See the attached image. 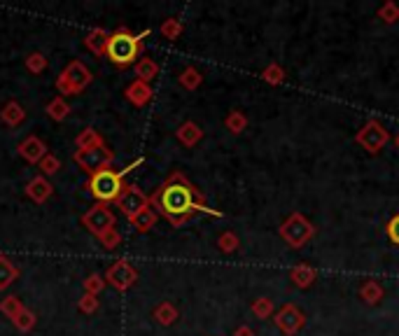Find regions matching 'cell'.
<instances>
[{"label":"cell","instance_id":"8fae6325","mask_svg":"<svg viewBox=\"0 0 399 336\" xmlns=\"http://www.w3.org/2000/svg\"><path fill=\"white\" fill-rule=\"evenodd\" d=\"M274 322H276V327L281 329L285 336H295L299 329L304 327L306 315L299 311L295 304H285V306H281L274 313Z\"/></svg>","mask_w":399,"mask_h":336},{"label":"cell","instance_id":"484cf974","mask_svg":"<svg viewBox=\"0 0 399 336\" xmlns=\"http://www.w3.org/2000/svg\"><path fill=\"white\" fill-rule=\"evenodd\" d=\"M360 297L362 301H367V304H378V301L383 299V287L376 283V280H367L362 287H360Z\"/></svg>","mask_w":399,"mask_h":336},{"label":"cell","instance_id":"e0dca14e","mask_svg":"<svg viewBox=\"0 0 399 336\" xmlns=\"http://www.w3.org/2000/svg\"><path fill=\"white\" fill-rule=\"evenodd\" d=\"M175 138L180 140L185 147H194L198 140L203 138V131H201V126L194 124V122H185V124L178 126Z\"/></svg>","mask_w":399,"mask_h":336},{"label":"cell","instance_id":"8d00e7d4","mask_svg":"<svg viewBox=\"0 0 399 336\" xmlns=\"http://www.w3.org/2000/svg\"><path fill=\"white\" fill-rule=\"evenodd\" d=\"M105 287V280H103V275H98V273H91L89 278L84 280V294H94V297H98V292H101Z\"/></svg>","mask_w":399,"mask_h":336},{"label":"cell","instance_id":"4dcf8cb0","mask_svg":"<svg viewBox=\"0 0 399 336\" xmlns=\"http://www.w3.org/2000/svg\"><path fill=\"white\" fill-rule=\"evenodd\" d=\"M238 245H241V240H238V236L234 231H224L222 236L217 238V247L222 252H234V250H238Z\"/></svg>","mask_w":399,"mask_h":336},{"label":"cell","instance_id":"83f0119b","mask_svg":"<svg viewBox=\"0 0 399 336\" xmlns=\"http://www.w3.org/2000/svg\"><path fill=\"white\" fill-rule=\"evenodd\" d=\"M252 313H255L259 320L274 318V313H276L274 301H271V299H266V297H259V299H255V304H252Z\"/></svg>","mask_w":399,"mask_h":336},{"label":"cell","instance_id":"f1b7e54d","mask_svg":"<svg viewBox=\"0 0 399 336\" xmlns=\"http://www.w3.org/2000/svg\"><path fill=\"white\" fill-rule=\"evenodd\" d=\"M24 308H26V306H24L17 297H5L3 301H0V313H5L10 320H15L17 315L24 311Z\"/></svg>","mask_w":399,"mask_h":336},{"label":"cell","instance_id":"2e32d148","mask_svg":"<svg viewBox=\"0 0 399 336\" xmlns=\"http://www.w3.org/2000/svg\"><path fill=\"white\" fill-rule=\"evenodd\" d=\"M0 119H3L5 124L10 126V129H17V126H22L26 122V110L22 103H17V100H10L8 105L0 110Z\"/></svg>","mask_w":399,"mask_h":336},{"label":"cell","instance_id":"1f68e13d","mask_svg":"<svg viewBox=\"0 0 399 336\" xmlns=\"http://www.w3.org/2000/svg\"><path fill=\"white\" fill-rule=\"evenodd\" d=\"M182 33V22L180 19H166V22L162 24V36L166 40H178Z\"/></svg>","mask_w":399,"mask_h":336},{"label":"cell","instance_id":"f35d334b","mask_svg":"<svg viewBox=\"0 0 399 336\" xmlns=\"http://www.w3.org/2000/svg\"><path fill=\"white\" fill-rule=\"evenodd\" d=\"M79 311L82 313H96L98 311V297H94V294H84L82 299H79Z\"/></svg>","mask_w":399,"mask_h":336},{"label":"cell","instance_id":"74e56055","mask_svg":"<svg viewBox=\"0 0 399 336\" xmlns=\"http://www.w3.org/2000/svg\"><path fill=\"white\" fill-rule=\"evenodd\" d=\"M98 240H101V243H103L105 250H117L119 243H122V234H119V231H117V227H115V229H110L108 234H105V236H101Z\"/></svg>","mask_w":399,"mask_h":336},{"label":"cell","instance_id":"5b68a950","mask_svg":"<svg viewBox=\"0 0 399 336\" xmlns=\"http://www.w3.org/2000/svg\"><path fill=\"white\" fill-rule=\"evenodd\" d=\"M91 84V72L82 61H70L56 77V91L61 96H75Z\"/></svg>","mask_w":399,"mask_h":336},{"label":"cell","instance_id":"7a4b0ae2","mask_svg":"<svg viewBox=\"0 0 399 336\" xmlns=\"http://www.w3.org/2000/svg\"><path fill=\"white\" fill-rule=\"evenodd\" d=\"M143 157H138L136 161H131L129 166L122 168V171H115V168H103V171L94 173V176H89V180H86V192L91 194V197L96 199V204H103V206H110L115 204V201L119 199V194L124 192V178L129 176V173L133 171V168H138L143 164Z\"/></svg>","mask_w":399,"mask_h":336},{"label":"cell","instance_id":"ba28073f","mask_svg":"<svg viewBox=\"0 0 399 336\" xmlns=\"http://www.w3.org/2000/svg\"><path fill=\"white\" fill-rule=\"evenodd\" d=\"M82 224H84L86 231H91L96 238H101L110 229H115L117 217H115V213H112L108 206L96 204V206H91V211H86L82 215Z\"/></svg>","mask_w":399,"mask_h":336},{"label":"cell","instance_id":"277c9868","mask_svg":"<svg viewBox=\"0 0 399 336\" xmlns=\"http://www.w3.org/2000/svg\"><path fill=\"white\" fill-rule=\"evenodd\" d=\"M278 234H281V238L290 247H304L315 236V224L308 217H304L302 213H295L283 222Z\"/></svg>","mask_w":399,"mask_h":336},{"label":"cell","instance_id":"52a82bcc","mask_svg":"<svg viewBox=\"0 0 399 336\" xmlns=\"http://www.w3.org/2000/svg\"><path fill=\"white\" fill-rule=\"evenodd\" d=\"M115 159V154L108 145H98V147H89V150H77L75 152V164L82 168L84 173L94 176V173L108 168Z\"/></svg>","mask_w":399,"mask_h":336},{"label":"cell","instance_id":"cb8c5ba5","mask_svg":"<svg viewBox=\"0 0 399 336\" xmlns=\"http://www.w3.org/2000/svg\"><path fill=\"white\" fill-rule=\"evenodd\" d=\"M77 143V150H89V147H98V145H105L101 133H98L96 129H84L79 136L75 138Z\"/></svg>","mask_w":399,"mask_h":336},{"label":"cell","instance_id":"d590c367","mask_svg":"<svg viewBox=\"0 0 399 336\" xmlns=\"http://www.w3.org/2000/svg\"><path fill=\"white\" fill-rule=\"evenodd\" d=\"M26 68L31 72H36V75H40V72L47 68V59H45L40 52H33V54H29V59H26Z\"/></svg>","mask_w":399,"mask_h":336},{"label":"cell","instance_id":"d4e9b609","mask_svg":"<svg viewBox=\"0 0 399 336\" xmlns=\"http://www.w3.org/2000/svg\"><path fill=\"white\" fill-rule=\"evenodd\" d=\"M178 79H180V84H182L187 91H194V89H198V86H201L203 75L194 68V66H189V68H185V70L180 72V77H178Z\"/></svg>","mask_w":399,"mask_h":336},{"label":"cell","instance_id":"4316f807","mask_svg":"<svg viewBox=\"0 0 399 336\" xmlns=\"http://www.w3.org/2000/svg\"><path fill=\"white\" fill-rule=\"evenodd\" d=\"M224 126L231 131V133H243L245 131V126H248V117L243 115L241 110H231L229 115H227V119H224Z\"/></svg>","mask_w":399,"mask_h":336},{"label":"cell","instance_id":"6da1fadb","mask_svg":"<svg viewBox=\"0 0 399 336\" xmlns=\"http://www.w3.org/2000/svg\"><path fill=\"white\" fill-rule=\"evenodd\" d=\"M150 206L155 208L159 215H164L173 227H182L185 222H189L191 215L196 213L222 217V213L205 204L203 194L198 192L182 173H173L166 183L159 185L157 192L150 197Z\"/></svg>","mask_w":399,"mask_h":336},{"label":"cell","instance_id":"30bf717a","mask_svg":"<svg viewBox=\"0 0 399 336\" xmlns=\"http://www.w3.org/2000/svg\"><path fill=\"white\" fill-rule=\"evenodd\" d=\"M136 280H138V271L126 259L115 261V264L105 271V283H110L119 292H126L129 287H133Z\"/></svg>","mask_w":399,"mask_h":336},{"label":"cell","instance_id":"b9f144b4","mask_svg":"<svg viewBox=\"0 0 399 336\" xmlns=\"http://www.w3.org/2000/svg\"><path fill=\"white\" fill-rule=\"evenodd\" d=\"M395 145H397V150H399V133H397V138H395Z\"/></svg>","mask_w":399,"mask_h":336},{"label":"cell","instance_id":"ac0fdd59","mask_svg":"<svg viewBox=\"0 0 399 336\" xmlns=\"http://www.w3.org/2000/svg\"><path fill=\"white\" fill-rule=\"evenodd\" d=\"M318 278V271L313 266H306V264H299L290 271V280L295 283L297 287H302V290H306V287H311L315 283Z\"/></svg>","mask_w":399,"mask_h":336},{"label":"cell","instance_id":"603a6c76","mask_svg":"<svg viewBox=\"0 0 399 336\" xmlns=\"http://www.w3.org/2000/svg\"><path fill=\"white\" fill-rule=\"evenodd\" d=\"M47 115L49 119H54V122H63V119L70 115V105L65 103L63 96H56L47 103Z\"/></svg>","mask_w":399,"mask_h":336},{"label":"cell","instance_id":"f546056e","mask_svg":"<svg viewBox=\"0 0 399 336\" xmlns=\"http://www.w3.org/2000/svg\"><path fill=\"white\" fill-rule=\"evenodd\" d=\"M12 322H15V327L19 329V332H31V329L36 327L38 318H36V313H33V311H29V308H24V311L19 313Z\"/></svg>","mask_w":399,"mask_h":336},{"label":"cell","instance_id":"d6a6232c","mask_svg":"<svg viewBox=\"0 0 399 336\" xmlns=\"http://www.w3.org/2000/svg\"><path fill=\"white\" fill-rule=\"evenodd\" d=\"M378 19H383L385 24H395V22H399V8L392 0H388L385 5H381L378 8Z\"/></svg>","mask_w":399,"mask_h":336},{"label":"cell","instance_id":"7c38bea8","mask_svg":"<svg viewBox=\"0 0 399 336\" xmlns=\"http://www.w3.org/2000/svg\"><path fill=\"white\" fill-rule=\"evenodd\" d=\"M19 154H22L29 164H40L49 152H47V145L42 143V138L29 136L26 140H22V145H19Z\"/></svg>","mask_w":399,"mask_h":336},{"label":"cell","instance_id":"e575fe53","mask_svg":"<svg viewBox=\"0 0 399 336\" xmlns=\"http://www.w3.org/2000/svg\"><path fill=\"white\" fill-rule=\"evenodd\" d=\"M40 171H42V176L45 178H49V176H54V173H58L61 171V161H58L54 154H47L42 161H40Z\"/></svg>","mask_w":399,"mask_h":336},{"label":"cell","instance_id":"44dd1931","mask_svg":"<svg viewBox=\"0 0 399 336\" xmlns=\"http://www.w3.org/2000/svg\"><path fill=\"white\" fill-rule=\"evenodd\" d=\"M159 75V66L157 61H152L150 56H143V59H138V63H136V79H141V82H152Z\"/></svg>","mask_w":399,"mask_h":336},{"label":"cell","instance_id":"60d3db41","mask_svg":"<svg viewBox=\"0 0 399 336\" xmlns=\"http://www.w3.org/2000/svg\"><path fill=\"white\" fill-rule=\"evenodd\" d=\"M234 336H255V332H252L248 325H241V327H238L236 332H234Z\"/></svg>","mask_w":399,"mask_h":336},{"label":"cell","instance_id":"5bb4252c","mask_svg":"<svg viewBox=\"0 0 399 336\" xmlns=\"http://www.w3.org/2000/svg\"><path fill=\"white\" fill-rule=\"evenodd\" d=\"M152 96H155V91H152V86L148 82H141V79H133V82L126 86V100L133 103L136 107H143L148 105Z\"/></svg>","mask_w":399,"mask_h":336},{"label":"cell","instance_id":"4fadbf2b","mask_svg":"<svg viewBox=\"0 0 399 336\" xmlns=\"http://www.w3.org/2000/svg\"><path fill=\"white\" fill-rule=\"evenodd\" d=\"M52 192H54V187H52V183L45 176H36L29 180V185H26V197H29L31 201H36V204H45Z\"/></svg>","mask_w":399,"mask_h":336},{"label":"cell","instance_id":"ab89813d","mask_svg":"<svg viewBox=\"0 0 399 336\" xmlns=\"http://www.w3.org/2000/svg\"><path fill=\"white\" fill-rule=\"evenodd\" d=\"M385 231H388V238L392 240V243L399 245V215H395V217H392V220L388 222Z\"/></svg>","mask_w":399,"mask_h":336},{"label":"cell","instance_id":"7402d4cb","mask_svg":"<svg viewBox=\"0 0 399 336\" xmlns=\"http://www.w3.org/2000/svg\"><path fill=\"white\" fill-rule=\"evenodd\" d=\"M155 320L159 322V325H164V327H169V325H173V322L178 320V308L171 304V301H162V304H159L157 308H155Z\"/></svg>","mask_w":399,"mask_h":336},{"label":"cell","instance_id":"9c48e42d","mask_svg":"<svg viewBox=\"0 0 399 336\" xmlns=\"http://www.w3.org/2000/svg\"><path fill=\"white\" fill-rule=\"evenodd\" d=\"M115 206L126 215V217L133 220L138 213H143L145 208L150 206V199L145 197L141 187H136V185H126V187H124V192L119 194V199L115 201Z\"/></svg>","mask_w":399,"mask_h":336},{"label":"cell","instance_id":"9a60e30c","mask_svg":"<svg viewBox=\"0 0 399 336\" xmlns=\"http://www.w3.org/2000/svg\"><path fill=\"white\" fill-rule=\"evenodd\" d=\"M108 43H110V33L105 29H94L86 33L84 38V47L89 52H94L96 56H105V52H108Z\"/></svg>","mask_w":399,"mask_h":336},{"label":"cell","instance_id":"d6986e66","mask_svg":"<svg viewBox=\"0 0 399 336\" xmlns=\"http://www.w3.org/2000/svg\"><path fill=\"white\" fill-rule=\"evenodd\" d=\"M157 215H159V213L155 211V208H152V206H148V208H145L143 213H138L136 217L131 220L133 229H136L138 234H148V231L152 229V227L157 224Z\"/></svg>","mask_w":399,"mask_h":336},{"label":"cell","instance_id":"3957f363","mask_svg":"<svg viewBox=\"0 0 399 336\" xmlns=\"http://www.w3.org/2000/svg\"><path fill=\"white\" fill-rule=\"evenodd\" d=\"M150 36V29L143 33H131L129 29H117L110 33V43L105 56L110 59L117 68H129L138 63V56L143 54V40Z\"/></svg>","mask_w":399,"mask_h":336},{"label":"cell","instance_id":"ffe728a7","mask_svg":"<svg viewBox=\"0 0 399 336\" xmlns=\"http://www.w3.org/2000/svg\"><path fill=\"white\" fill-rule=\"evenodd\" d=\"M17 278H19V268L12 264L10 257L0 254V292L8 290V287L15 283Z\"/></svg>","mask_w":399,"mask_h":336},{"label":"cell","instance_id":"8992f818","mask_svg":"<svg viewBox=\"0 0 399 336\" xmlns=\"http://www.w3.org/2000/svg\"><path fill=\"white\" fill-rule=\"evenodd\" d=\"M355 143L360 145L362 150H367L369 154H376L390 143V131L385 129L381 122H376V119H369V122L355 133Z\"/></svg>","mask_w":399,"mask_h":336},{"label":"cell","instance_id":"836d02e7","mask_svg":"<svg viewBox=\"0 0 399 336\" xmlns=\"http://www.w3.org/2000/svg\"><path fill=\"white\" fill-rule=\"evenodd\" d=\"M262 77H264V82H269V84H283L285 82V70L278 63H271L269 68H264Z\"/></svg>","mask_w":399,"mask_h":336}]
</instances>
